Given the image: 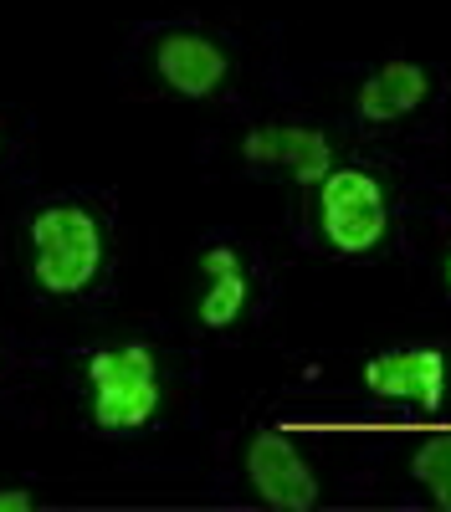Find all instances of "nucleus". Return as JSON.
Here are the masks:
<instances>
[{"label": "nucleus", "mask_w": 451, "mask_h": 512, "mask_svg": "<svg viewBox=\"0 0 451 512\" xmlns=\"http://www.w3.org/2000/svg\"><path fill=\"white\" fill-rule=\"evenodd\" d=\"M31 277L41 292L52 297H72L98 277L103 262V231L82 205H47L31 221Z\"/></svg>", "instance_id": "1"}, {"label": "nucleus", "mask_w": 451, "mask_h": 512, "mask_svg": "<svg viewBox=\"0 0 451 512\" xmlns=\"http://www.w3.org/2000/svg\"><path fill=\"white\" fill-rule=\"evenodd\" d=\"M88 384H93V420L103 431H134V425H149L159 410V369L144 344L98 349L88 359Z\"/></svg>", "instance_id": "2"}, {"label": "nucleus", "mask_w": 451, "mask_h": 512, "mask_svg": "<svg viewBox=\"0 0 451 512\" xmlns=\"http://www.w3.org/2000/svg\"><path fill=\"white\" fill-rule=\"evenodd\" d=\"M318 231L339 256H364L375 251L390 231L385 190L369 169H334L318 190Z\"/></svg>", "instance_id": "3"}, {"label": "nucleus", "mask_w": 451, "mask_h": 512, "mask_svg": "<svg viewBox=\"0 0 451 512\" xmlns=\"http://www.w3.org/2000/svg\"><path fill=\"white\" fill-rule=\"evenodd\" d=\"M246 482L252 492L277 507V512H308L318 507V477L303 461V451L287 441L282 431H257L246 446Z\"/></svg>", "instance_id": "4"}, {"label": "nucleus", "mask_w": 451, "mask_h": 512, "mask_svg": "<svg viewBox=\"0 0 451 512\" xmlns=\"http://www.w3.org/2000/svg\"><path fill=\"white\" fill-rule=\"evenodd\" d=\"M246 164H287L293 185H323L334 175V144L303 123H262L241 139Z\"/></svg>", "instance_id": "5"}, {"label": "nucleus", "mask_w": 451, "mask_h": 512, "mask_svg": "<svg viewBox=\"0 0 451 512\" xmlns=\"http://www.w3.org/2000/svg\"><path fill=\"white\" fill-rule=\"evenodd\" d=\"M154 72H159L164 88L180 93V98H211V93L226 88L231 62H226V52L216 47L211 36H200V31H164L159 47H154Z\"/></svg>", "instance_id": "6"}, {"label": "nucleus", "mask_w": 451, "mask_h": 512, "mask_svg": "<svg viewBox=\"0 0 451 512\" xmlns=\"http://www.w3.org/2000/svg\"><path fill=\"white\" fill-rule=\"evenodd\" d=\"M364 390L375 400H410L416 410H441L446 395V359L436 349H395L364 364Z\"/></svg>", "instance_id": "7"}, {"label": "nucleus", "mask_w": 451, "mask_h": 512, "mask_svg": "<svg viewBox=\"0 0 451 512\" xmlns=\"http://www.w3.org/2000/svg\"><path fill=\"white\" fill-rule=\"evenodd\" d=\"M431 93V72L416 62H385L380 72H369L359 82V118L369 123H395L405 113H416Z\"/></svg>", "instance_id": "8"}, {"label": "nucleus", "mask_w": 451, "mask_h": 512, "mask_svg": "<svg viewBox=\"0 0 451 512\" xmlns=\"http://www.w3.org/2000/svg\"><path fill=\"white\" fill-rule=\"evenodd\" d=\"M410 477L426 487V497L441 512H451V431L416 446V456H410Z\"/></svg>", "instance_id": "9"}, {"label": "nucleus", "mask_w": 451, "mask_h": 512, "mask_svg": "<svg viewBox=\"0 0 451 512\" xmlns=\"http://www.w3.org/2000/svg\"><path fill=\"white\" fill-rule=\"evenodd\" d=\"M246 272L236 267V272H221V277H211V287H205V297H200V323L205 328H231L241 313H246Z\"/></svg>", "instance_id": "10"}, {"label": "nucleus", "mask_w": 451, "mask_h": 512, "mask_svg": "<svg viewBox=\"0 0 451 512\" xmlns=\"http://www.w3.org/2000/svg\"><path fill=\"white\" fill-rule=\"evenodd\" d=\"M241 267V256L231 246H211V251H200V272L205 277H221V272H236Z\"/></svg>", "instance_id": "11"}, {"label": "nucleus", "mask_w": 451, "mask_h": 512, "mask_svg": "<svg viewBox=\"0 0 451 512\" xmlns=\"http://www.w3.org/2000/svg\"><path fill=\"white\" fill-rule=\"evenodd\" d=\"M31 492H21V487H6V492H0V512H31Z\"/></svg>", "instance_id": "12"}, {"label": "nucleus", "mask_w": 451, "mask_h": 512, "mask_svg": "<svg viewBox=\"0 0 451 512\" xmlns=\"http://www.w3.org/2000/svg\"><path fill=\"white\" fill-rule=\"evenodd\" d=\"M446 282H451V262H446Z\"/></svg>", "instance_id": "13"}]
</instances>
